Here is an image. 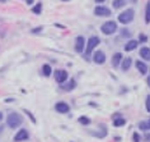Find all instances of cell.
I'll use <instances>...</instances> for the list:
<instances>
[{"instance_id":"6da1fadb","label":"cell","mask_w":150,"mask_h":142,"mask_svg":"<svg viewBox=\"0 0 150 142\" xmlns=\"http://www.w3.org/2000/svg\"><path fill=\"white\" fill-rule=\"evenodd\" d=\"M134 18H135V10L132 8H129V9L123 10L121 14H118L117 21L122 24H129L134 21Z\"/></svg>"},{"instance_id":"7a4b0ae2","label":"cell","mask_w":150,"mask_h":142,"mask_svg":"<svg viewBox=\"0 0 150 142\" xmlns=\"http://www.w3.org/2000/svg\"><path fill=\"white\" fill-rule=\"evenodd\" d=\"M22 123H23V118L21 117V114L16 113V111H13V113H10L8 115V118H6V124L10 128H18Z\"/></svg>"},{"instance_id":"3957f363","label":"cell","mask_w":150,"mask_h":142,"mask_svg":"<svg viewBox=\"0 0 150 142\" xmlns=\"http://www.w3.org/2000/svg\"><path fill=\"white\" fill-rule=\"evenodd\" d=\"M100 31H102L103 35L106 36H110V35H113V33L117 31V23L115 21H107L100 26Z\"/></svg>"},{"instance_id":"277c9868","label":"cell","mask_w":150,"mask_h":142,"mask_svg":"<svg viewBox=\"0 0 150 142\" xmlns=\"http://www.w3.org/2000/svg\"><path fill=\"white\" fill-rule=\"evenodd\" d=\"M100 44V39L98 36H92V37H89V40H88V42H87V47H85V55H91V53L93 50L96 49L97 46Z\"/></svg>"},{"instance_id":"5b68a950","label":"cell","mask_w":150,"mask_h":142,"mask_svg":"<svg viewBox=\"0 0 150 142\" xmlns=\"http://www.w3.org/2000/svg\"><path fill=\"white\" fill-rule=\"evenodd\" d=\"M54 77H55V81L57 82L59 85H61L65 81H67L69 74H67V72H66V70H64V69H57V70H55Z\"/></svg>"},{"instance_id":"8992f818","label":"cell","mask_w":150,"mask_h":142,"mask_svg":"<svg viewBox=\"0 0 150 142\" xmlns=\"http://www.w3.org/2000/svg\"><path fill=\"white\" fill-rule=\"evenodd\" d=\"M94 14L97 17H110L112 14V10L104 5H97L94 8Z\"/></svg>"},{"instance_id":"52a82bcc","label":"cell","mask_w":150,"mask_h":142,"mask_svg":"<svg viewBox=\"0 0 150 142\" xmlns=\"http://www.w3.org/2000/svg\"><path fill=\"white\" fill-rule=\"evenodd\" d=\"M93 62L98 65L104 64V63H106V54H104V51H102V50L96 51L94 55H93Z\"/></svg>"},{"instance_id":"ba28073f","label":"cell","mask_w":150,"mask_h":142,"mask_svg":"<svg viewBox=\"0 0 150 142\" xmlns=\"http://www.w3.org/2000/svg\"><path fill=\"white\" fill-rule=\"evenodd\" d=\"M84 47H85V39H84V36H78L76 39H75V46H74L75 51H76V53H83Z\"/></svg>"},{"instance_id":"9c48e42d","label":"cell","mask_w":150,"mask_h":142,"mask_svg":"<svg viewBox=\"0 0 150 142\" xmlns=\"http://www.w3.org/2000/svg\"><path fill=\"white\" fill-rule=\"evenodd\" d=\"M76 87V82H75L74 78H71L70 81H65L64 83L60 85V88L62 90V91H65V92H70V91H73V90Z\"/></svg>"},{"instance_id":"30bf717a","label":"cell","mask_w":150,"mask_h":142,"mask_svg":"<svg viewBox=\"0 0 150 142\" xmlns=\"http://www.w3.org/2000/svg\"><path fill=\"white\" fill-rule=\"evenodd\" d=\"M55 110L57 111V113H60V114H66V113H69L70 111V106H69V104L67 103L59 101V103H56V105H55Z\"/></svg>"},{"instance_id":"8fae6325","label":"cell","mask_w":150,"mask_h":142,"mask_svg":"<svg viewBox=\"0 0 150 142\" xmlns=\"http://www.w3.org/2000/svg\"><path fill=\"white\" fill-rule=\"evenodd\" d=\"M29 138V133L27 129H21L18 131L16 133V136H14V141L16 142H22V141H27Z\"/></svg>"},{"instance_id":"7c38bea8","label":"cell","mask_w":150,"mask_h":142,"mask_svg":"<svg viewBox=\"0 0 150 142\" xmlns=\"http://www.w3.org/2000/svg\"><path fill=\"white\" fill-rule=\"evenodd\" d=\"M135 65H136V68H137V70H139V73H140L141 76H145V74L148 73V65H146L144 62L136 60V62H135Z\"/></svg>"},{"instance_id":"4fadbf2b","label":"cell","mask_w":150,"mask_h":142,"mask_svg":"<svg viewBox=\"0 0 150 142\" xmlns=\"http://www.w3.org/2000/svg\"><path fill=\"white\" fill-rule=\"evenodd\" d=\"M137 46H139V41L137 40H130V41H127L126 45H125V51H127V53L134 51Z\"/></svg>"},{"instance_id":"5bb4252c","label":"cell","mask_w":150,"mask_h":142,"mask_svg":"<svg viewBox=\"0 0 150 142\" xmlns=\"http://www.w3.org/2000/svg\"><path fill=\"white\" fill-rule=\"evenodd\" d=\"M131 64H132V59L131 58H123L120 65H121V69L123 70V72H127V70L131 68Z\"/></svg>"},{"instance_id":"9a60e30c","label":"cell","mask_w":150,"mask_h":142,"mask_svg":"<svg viewBox=\"0 0 150 142\" xmlns=\"http://www.w3.org/2000/svg\"><path fill=\"white\" fill-rule=\"evenodd\" d=\"M139 54H140V57L144 59V60L150 62V47H148V46L141 47L140 51H139Z\"/></svg>"},{"instance_id":"2e32d148","label":"cell","mask_w":150,"mask_h":142,"mask_svg":"<svg viewBox=\"0 0 150 142\" xmlns=\"http://www.w3.org/2000/svg\"><path fill=\"white\" fill-rule=\"evenodd\" d=\"M122 59H123L122 53H115L113 57H112V64H113V67H118L121 64Z\"/></svg>"},{"instance_id":"e0dca14e","label":"cell","mask_w":150,"mask_h":142,"mask_svg":"<svg viewBox=\"0 0 150 142\" xmlns=\"http://www.w3.org/2000/svg\"><path fill=\"white\" fill-rule=\"evenodd\" d=\"M126 4H127L126 0H113V1H112V6H113L115 9H121Z\"/></svg>"},{"instance_id":"ac0fdd59","label":"cell","mask_w":150,"mask_h":142,"mask_svg":"<svg viewBox=\"0 0 150 142\" xmlns=\"http://www.w3.org/2000/svg\"><path fill=\"white\" fill-rule=\"evenodd\" d=\"M126 124V119H123L122 117H118V118H113V127L118 128V127H123Z\"/></svg>"},{"instance_id":"d6986e66","label":"cell","mask_w":150,"mask_h":142,"mask_svg":"<svg viewBox=\"0 0 150 142\" xmlns=\"http://www.w3.org/2000/svg\"><path fill=\"white\" fill-rule=\"evenodd\" d=\"M145 23L150 24V0H148L145 6Z\"/></svg>"},{"instance_id":"ffe728a7","label":"cell","mask_w":150,"mask_h":142,"mask_svg":"<svg viewBox=\"0 0 150 142\" xmlns=\"http://www.w3.org/2000/svg\"><path fill=\"white\" fill-rule=\"evenodd\" d=\"M42 73H43L45 77H50L51 74H52V68H51V65H50V64H43V67H42Z\"/></svg>"},{"instance_id":"44dd1931","label":"cell","mask_w":150,"mask_h":142,"mask_svg":"<svg viewBox=\"0 0 150 142\" xmlns=\"http://www.w3.org/2000/svg\"><path fill=\"white\" fill-rule=\"evenodd\" d=\"M139 128H140L141 131H150V119L140 122L139 123Z\"/></svg>"},{"instance_id":"7402d4cb","label":"cell","mask_w":150,"mask_h":142,"mask_svg":"<svg viewBox=\"0 0 150 142\" xmlns=\"http://www.w3.org/2000/svg\"><path fill=\"white\" fill-rule=\"evenodd\" d=\"M78 122H79L80 124H83V126H89L92 123L91 119H89L88 117H85V115H81V117L78 118Z\"/></svg>"},{"instance_id":"603a6c76","label":"cell","mask_w":150,"mask_h":142,"mask_svg":"<svg viewBox=\"0 0 150 142\" xmlns=\"http://www.w3.org/2000/svg\"><path fill=\"white\" fill-rule=\"evenodd\" d=\"M32 12L35 14H41L42 13V3H37V4L32 8Z\"/></svg>"},{"instance_id":"cb8c5ba5","label":"cell","mask_w":150,"mask_h":142,"mask_svg":"<svg viewBox=\"0 0 150 142\" xmlns=\"http://www.w3.org/2000/svg\"><path fill=\"white\" fill-rule=\"evenodd\" d=\"M121 36L130 37L131 36V31H130V29H127V28H123V29H121Z\"/></svg>"},{"instance_id":"d4e9b609","label":"cell","mask_w":150,"mask_h":142,"mask_svg":"<svg viewBox=\"0 0 150 142\" xmlns=\"http://www.w3.org/2000/svg\"><path fill=\"white\" fill-rule=\"evenodd\" d=\"M146 41H148V36L145 33H140L139 35V42H146Z\"/></svg>"},{"instance_id":"484cf974","label":"cell","mask_w":150,"mask_h":142,"mask_svg":"<svg viewBox=\"0 0 150 142\" xmlns=\"http://www.w3.org/2000/svg\"><path fill=\"white\" fill-rule=\"evenodd\" d=\"M145 106H146V110H148V113H150V95H148V96H146Z\"/></svg>"},{"instance_id":"4316f807","label":"cell","mask_w":150,"mask_h":142,"mask_svg":"<svg viewBox=\"0 0 150 142\" xmlns=\"http://www.w3.org/2000/svg\"><path fill=\"white\" fill-rule=\"evenodd\" d=\"M24 113L27 114L29 118H31V120H32L33 123H36V118H35V117H33V115H32V113H31V111H28V110H24Z\"/></svg>"},{"instance_id":"83f0119b","label":"cell","mask_w":150,"mask_h":142,"mask_svg":"<svg viewBox=\"0 0 150 142\" xmlns=\"http://www.w3.org/2000/svg\"><path fill=\"white\" fill-rule=\"evenodd\" d=\"M42 29H43V27H42V26H40V27H36V28H33L32 29V33H38V32H41V31H42Z\"/></svg>"},{"instance_id":"f1b7e54d","label":"cell","mask_w":150,"mask_h":142,"mask_svg":"<svg viewBox=\"0 0 150 142\" xmlns=\"http://www.w3.org/2000/svg\"><path fill=\"white\" fill-rule=\"evenodd\" d=\"M134 142H140V134L137 132L134 133Z\"/></svg>"},{"instance_id":"f546056e","label":"cell","mask_w":150,"mask_h":142,"mask_svg":"<svg viewBox=\"0 0 150 142\" xmlns=\"http://www.w3.org/2000/svg\"><path fill=\"white\" fill-rule=\"evenodd\" d=\"M145 140L148 141V142H150V133H148V134L145 136Z\"/></svg>"},{"instance_id":"4dcf8cb0","label":"cell","mask_w":150,"mask_h":142,"mask_svg":"<svg viewBox=\"0 0 150 142\" xmlns=\"http://www.w3.org/2000/svg\"><path fill=\"white\" fill-rule=\"evenodd\" d=\"M104 1H106V0H96L97 4H102V3H104Z\"/></svg>"},{"instance_id":"1f68e13d","label":"cell","mask_w":150,"mask_h":142,"mask_svg":"<svg viewBox=\"0 0 150 142\" xmlns=\"http://www.w3.org/2000/svg\"><path fill=\"white\" fill-rule=\"evenodd\" d=\"M25 1H27L28 5H31V4H33V1H35V0H25Z\"/></svg>"},{"instance_id":"d6a6232c","label":"cell","mask_w":150,"mask_h":142,"mask_svg":"<svg viewBox=\"0 0 150 142\" xmlns=\"http://www.w3.org/2000/svg\"><path fill=\"white\" fill-rule=\"evenodd\" d=\"M55 26H56V27H60V28H65V26H61V24H57V23H56Z\"/></svg>"},{"instance_id":"836d02e7","label":"cell","mask_w":150,"mask_h":142,"mask_svg":"<svg viewBox=\"0 0 150 142\" xmlns=\"http://www.w3.org/2000/svg\"><path fill=\"white\" fill-rule=\"evenodd\" d=\"M146 82H148V86H149V87H150V76L148 77V80H146Z\"/></svg>"},{"instance_id":"e575fe53","label":"cell","mask_w":150,"mask_h":142,"mask_svg":"<svg viewBox=\"0 0 150 142\" xmlns=\"http://www.w3.org/2000/svg\"><path fill=\"white\" fill-rule=\"evenodd\" d=\"M1 119H3V113L0 111V122H1Z\"/></svg>"},{"instance_id":"d590c367","label":"cell","mask_w":150,"mask_h":142,"mask_svg":"<svg viewBox=\"0 0 150 142\" xmlns=\"http://www.w3.org/2000/svg\"><path fill=\"white\" fill-rule=\"evenodd\" d=\"M0 132H3V127H0Z\"/></svg>"},{"instance_id":"8d00e7d4","label":"cell","mask_w":150,"mask_h":142,"mask_svg":"<svg viewBox=\"0 0 150 142\" xmlns=\"http://www.w3.org/2000/svg\"><path fill=\"white\" fill-rule=\"evenodd\" d=\"M62 1H69V0H62Z\"/></svg>"},{"instance_id":"74e56055","label":"cell","mask_w":150,"mask_h":142,"mask_svg":"<svg viewBox=\"0 0 150 142\" xmlns=\"http://www.w3.org/2000/svg\"><path fill=\"white\" fill-rule=\"evenodd\" d=\"M0 1H3V0H0Z\"/></svg>"}]
</instances>
